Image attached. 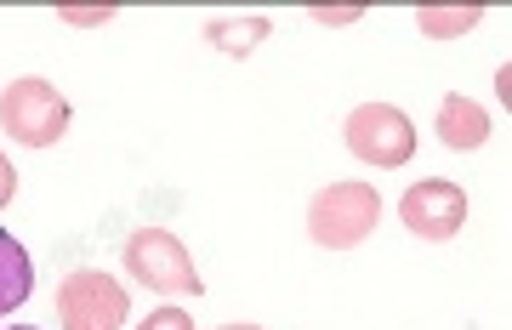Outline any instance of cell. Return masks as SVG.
<instances>
[{"label": "cell", "instance_id": "cell-12", "mask_svg": "<svg viewBox=\"0 0 512 330\" xmlns=\"http://www.w3.org/2000/svg\"><path fill=\"white\" fill-rule=\"evenodd\" d=\"M63 12V23H109L120 6H57Z\"/></svg>", "mask_w": 512, "mask_h": 330}, {"label": "cell", "instance_id": "cell-2", "mask_svg": "<svg viewBox=\"0 0 512 330\" xmlns=\"http://www.w3.org/2000/svg\"><path fill=\"white\" fill-rule=\"evenodd\" d=\"M382 222V194L370 183H330L308 211V234L325 251H353L359 239Z\"/></svg>", "mask_w": 512, "mask_h": 330}, {"label": "cell", "instance_id": "cell-9", "mask_svg": "<svg viewBox=\"0 0 512 330\" xmlns=\"http://www.w3.org/2000/svg\"><path fill=\"white\" fill-rule=\"evenodd\" d=\"M268 35H274V23L256 18V12L251 18H211L205 23V40H211L217 52H228V57H251Z\"/></svg>", "mask_w": 512, "mask_h": 330}, {"label": "cell", "instance_id": "cell-8", "mask_svg": "<svg viewBox=\"0 0 512 330\" xmlns=\"http://www.w3.org/2000/svg\"><path fill=\"white\" fill-rule=\"evenodd\" d=\"M29 291H35V262H29V251H23L18 239L0 228V313L23 308Z\"/></svg>", "mask_w": 512, "mask_h": 330}, {"label": "cell", "instance_id": "cell-15", "mask_svg": "<svg viewBox=\"0 0 512 330\" xmlns=\"http://www.w3.org/2000/svg\"><path fill=\"white\" fill-rule=\"evenodd\" d=\"M222 330H262V325H222Z\"/></svg>", "mask_w": 512, "mask_h": 330}, {"label": "cell", "instance_id": "cell-16", "mask_svg": "<svg viewBox=\"0 0 512 330\" xmlns=\"http://www.w3.org/2000/svg\"><path fill=\"white\" fill-rule=\"evenodd\" d=\"M12 330H35V325H12Z\"/></svg>", "mask_w": 512, "mask_h": 330}, {"label": "cell", "instance_id": "cell-10", "mask_svg": "<svg viewBox=\"0 0 512 330\" xmlns=\"http://www.w3.org/2000/svg\"><path fill=\"white\" fill-rule=\"evenodd\" d=\"M478 18H484V6H421L416 29L427 40H456L467 29H478Z\"/></svg>", "mask_w": 512, "mask_h": 330}, {"label": "cell", "instance_id": "cell-7", "mask_svg": "<svg viewBox=\"0 0 512 330\" xmlns=\"http://www.w3.org/2000/svg\"><path fill=\"white\" fill-rule=\"evenodd\" d=\"M433 126H439V143L450 148V154H473V148L490 143V114L461 92H450L439 103V120H433Z\"/></svg>", "mask_w": 512, "mask_h": 330}, {"label": "cell", "instance_id": "cell-11", "mask_svg": "<svg viewBox=\"0 0 512 330\" xmlns=\"http://www.w3.org/2000/svg\"><path fill=\"white\" fill-rule=\"evenodd\" d=\"M137 330H194V319H188L183 308H154Z\"/></svg>", "mask_w": 512, "mask_h": 330}, {"label": "cell", "instance_id": "cell-1", "mask_svg": "<svg viewBox=\"0 0 512 330\" xmlns=\"http://www.w3.org/2000/svg\"><path fill=\"white\" fill-rule=\"evenodd\" d=\"M0 126L12 131L23 148H57L63 131H69V103L52 80L40 74H23L0 92Z\"/></svg>", "mask_w": 512, "mask_h": 330}, {"label": "cell", "instance_id": "cell-4", "mask_svg": "<svg viewBox=\"0 0 512 330\" xmlns=\"http://www.w3.org/2000/svg\"><path fill=\"white\" fill-rule=\"evenodd\" d=\"M131 313V296L114 274H97V268H80L57 285V319L63 330H120Z\"/></svg>", "mask_w": 512, "mask_h": 330}, {"label": "cell", "instance_id": "cell-14", "mask_svg": "<svg viewBox=\"0 0 512 330\" xmlns=\"http://www.w3.org/2000/svg\"><path fill=\"white\" fill-rule=\"evenodd\" d=\"M12 194H18V171H12V160L0 154V211L12 205Z\"/></svg>", "mask_w": 512, "mask_h": 330}, {"label": "cell", "instance_id": "cell-13", "mask_svg": "<svg viewBox=\"0 0 512 330\" xmlns=\"http://www.w3.org/2000/svg\"><path fill=\"white\" fill-rule=\"evenodd\" d=\"M308 12H313V23H330V29H336V23L365 18V6H308Z\"/></svg>", "mask_w": 512, "mask_h": 330}, {"label": "cell", "instance_id": "cell-3", "mask_svg": "<svg viewBox=\"0 0 512 330\" xmlns=\"http://www.w3.org/2000/svg\"><path fill=\"white\" fill-rule=\"evenodd\" d=\"M126 268L137 285L160 296H200V274H194V257L183 251V239L165 234V228H137L126 239Z\"/></svg>", "mask_w": 512, "mask_h": 330}, {"label": "cell", "instance_id": "cell-6", "mask_svg": "<svg viewBox=\"0 0 512 330\" xmlns=\"http://www.w3.org/2000/svg\"><path fill=\"white\" fill-rule=\"evenodd\" d=\"M399 217L416 239H456V228L467 222V188L427 177V183H416L399 200Z\"/></svg>", "mask_w": 512, "mask_h": 330}, {"label": "cell", "instance_id": "cell-5", "mask_svg": "<svg viewBox=\"0 0 512 330\" xmlns=\"http://www.w3.org/2000/svg\"><path fill=\"white\" fill-rule=\"evenodd\" d=\"M342 137H348V154H359L365 165H382V171H393V165H404L416 154V126H410V114L393 109V103H365V109H353Z\"/></svg>", "mask_w": 512, "mask_h": 330}]
</instances>
